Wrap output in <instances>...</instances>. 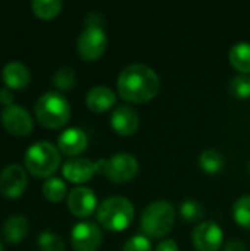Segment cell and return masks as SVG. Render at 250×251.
I'll return each instance as SVG.
<instances>
[{
  "label": "cell",
  "instance_id": "836d02e7",
  "mask_svg": "<svg viewBox=\"0 0 250 251\" xmlns=\"http://www.w3.org/2000/svg\"><path fill=\"white\" fill-rule=\"evenodd\" d=\"M248 171H249V174H250V162H249V166H248Z\"/></svg>",
  "mask_w": 250,
  "mask_h": 251
},
{
  "label": "cell",
  "instance_id": "5bb4252c",
  "mask_svg": "<svg viewBox=\"0 0 250 251\" xmlns=\"http://www.w3.org/2000/svg\"><path fill=\"white\" fill-rule=\"evenodd\" d=\"M96 172V162L83 157L69 159L62 166V175L74 184H81L91 179Z\"/></svg>",
  "mask_w": 250,
  "mask_h": 251
},
{
  "label": "cell",
  "instance_id": "f1b7e54d",
  "mask_svg": "<svg viewBox=\"0 0 250 251\" xmlns=\"http://www.w3.org/2000/svg\"><path fill=\"white\" fill-rule=\"evenodd\" d=\"M103 16L100 15V12H90L87 16H85V25L87 26H102L103 25Z\"/></svg>",
  "mask_w": 250,
  "mask_h": 251
},
{
  "label": "cell",
  "instance_id": "44dd1931",
  "mask_svg": "<svg viewBox=\"0 0 250 251\" xmlns=\"http://www.w3.org/2000/svg\"><path fill=\"white\" fill-rule=\"evenodd\" d=\"M41 193H43V196H44V199L47 201H50V203H59L66 196V184L60 178L50 176L43 184Z\"/></svg>",
  "mask_w": 250,
  "mask_h": 251
},
{
  "label": "cell",
  "instance_id": "7402d4cb",
  "mask_svg": "<svg viewBox=\"0 0 250 251\" xmlns=\"http://www.w3.org/2000/svg\"><path fill=\"white\" fill-rule=\"evenodd\" d=\"M63 3L60 0H34L31 1V9L35 16L41 19H52L60 13Z\"/></svg>",
  "mask_w": 250,
  "mask_h": 251
},
{
  "label": "cell",
  "instance_id": "83f0119b",
  "mask_svg": "<svg viewBox=\"0 0 250 251\" xmlns=\"http://www.w3.org/2000/svg\"><path fill=\"white\" fill-rule=\"evenodd\" d=\"M122 251H153L152 250V243L147 237L144 235H134L127 240L124 244Z\"/></svg>",
  "mask_w": 250,
  "mask_h": 251
},
{
  "label": "cell",
  "instance_id": "ac0fdd59",
  "mask_svg": "<svg viewBox=\"0 0 250 251\" xmlns=\"http://www.w3.org/2000/svg\"><path fill=\"white\" fill-rule=\"evenodd\" d=\"M29 231V224L25 216L13 215L9 219H6L3 225V237L10 244L21 243Z\"/></svg>",
  "mask_w": 250,
  "mask_h": 251
},
{
  "label": "cell",
  "instance_id": "5b68a950",
  "mask_svg": "<svg viewBox=\"0 0 250 251\" xmlns=\"http://www.w3.org/2000/svg\"><path fill=\"white\" fill-rule=\"evenodd\" d=\"M141 228L146 235L153 238H162L174 226L175 209L167 200H155L146 206L141 213Z\"/></svg>",
  "mask_w": 250,
  "mask_h": 251
},
{
  "label": "cell",
  "instance_id": "7a4b0ae2",
  "mask_svg": "<svg viewBox=\"0 0 250 251\" xmlns=\"http://www.w3.org/2000/svg\"><path fill=\"white\" fill-rule=\"evenodd\" d=\"M37 121L49 129H57L66 125L71 118V106L59 91H47L38 97L34 106Z\"/></svg>",
  "mask_w": 250,
  "mask_h": 251
},
{
  "label": "cell",
  "instance_id": "277c9868",
  "mask_svg": "<svg viewBox=\"0 0 250 251\" xmlns=\"http://www.w3.org/2000/svg\"><path fill=\"white\" fill-rule=\"evenodd\" d=\"M24 162L32 176L50 178L60 165V153L52 143L37 141L27 149Z\"/></svg>",
  "mask_w": 250,
  "mask_h": 251
},
{
  "label": "cell",
  "instance_id": "ffe728a7",
  "mask_svg": "<svg viewBox=\"0 0 250 251\" xmlns=\"http://www.w3.org/2000/svg\"><path fill=\"white\" fill-rule=\"evenodd\" d=\"M199 166L206 174H218L224 168V156L215 149L203 150L199 156Z\"/></svg>",
  "mask_w": 250,
  "mask_h": 251
},
{
  "label": "cell",
  "instance_id": "8992f818",
  "mask_svg": "<svg viewBox=\"0 0 250 251\" xmlns=\"http://www.w3.org/2000/svg\"><path fill=\"white\" fill-rule=\"evenodd\" d=\"M99 174L105 175L112 182H128L139 172V162L130 153H116L109 159H99L96 162Z\"/></svg>",
  "mask_w": 250,
  "mask_h": 251
},
{
  "label": "cell",
  "instance_id": "603a6c76",
  "mask_svg": "<svg viewBox=\"0 0 250 251\" xmlns=\"http://www.w3.org/2000/svg\"><path fill=\"white\" fill-rule=\"evenodd\" d=\"M180 215L186 222H199L205 215V207L196 199H187L180 204Z\"/></svg>",
  "mask_w": 250,
  "mask_h": 251
},
{
  "label": "cell",
  "instance_id": "d4e9b609",
  "mask_svg": "<svg viewBox=\"0 0 250 251\" xmlns=\"http://www.w3.org/2000/svg\"><path fill=\"white\" fill-rule=\"evenodd\" d=\"M233 215L240 226L250 229V194L242 196L236 200L233 206Z\"/></svg>",
  "mask_w": 250,
  "mask_h": 251
},
{
  "label": "cell",
  "instance_id": "4316f807",
  "mask_svg": "<svg viewBox=\"0 0 250 251\" xmlns=\"http://www.w3.org/2000/svg\"><path fill=\"white\" fill-rule=\"evenodd\" d=\"M40 251H65V243L63 240L50 231H44L38 235L37 240Z\"/></svg>",
  "mask_w": 250,
  "mask_h": 251
},
{
  "label": "cell",
  "instance_id": "ba28073f",
  "mask_svg": "<svg viewBox=\"0 0 250 251\" xmlns=\"http://www.w3.org/2000/svg\"><path fill=\"white\" fill-rule=\"evenodd\" d=\"M71 241L72 247L77 251H97L102 246L103 234L97 224L83 221L72 228Z\"/></svg>",
  "mask_w": 250,
  "mask_h": 251
},
{
  "label": "cell",
  "instance_id": "4dcf8cb0",
  "mask_svg": "<svg viewBox=\"0 0 250 251\" xmlns=\"http://www.w3.org/2000/svg\"><path fill=\"white\" fill-rule=\"evenodd\" d=\"M224 251H248L246 246L240 240H228L224 244Z\"/></svg>",
  "mask_w": 250,
  "mask_h": 251
},
{
  "label": "cell",
  "instance_id": "d6986e66",
  "mask_svg": "<svg viewBox=\"0 0 250 251\" xmlns=\"http://www.w3.org/2000/svg\"><path fill=\"white\" fill-rule=\"evenodd\" d=\"M230 62L242 74H250V43L239 41L230 49Z\"/></svg>",
  "mask_w": 250,
  "mask_h": 251
},
{
  "label": "cell",
  "instance_id": "52a82bcc",
  "mask_svg": "<svg viewBox=\"0 0 250 251\" xmlns=\"http://www.w3.org/2000/svg\"><path fill=\"white\" fill-rule=\"evenodd\" d=\"M77 47L83 59L96 60L108 47V35L102 26H85L78 37Z\"/></svg>",
  "mask_w": 250,
  "mask_h": 251
},
{
  "label": "cell",
  "instance_id": "4fadbf2b",
  "mask_svg": "<svg viewBox=\"0 0 250 251\" xmlns=\"http://www.w3.org/2000/svg\"><path fill=\"white\" fill-rule=\"evenodd\" d=\"M111 125L119 135H131L140 125V116L134 107L128 104H119L111 115Z\"/></svg>",
  "mask_w": 250,
  "mask_h": 251
},
{
  "label": "cell",
  "instance_id": "1f68e13d",
  "mask_svg": "<svg viewBox=\"0 0 250 251\" xmlns=\"http://www.w3.org/2000/svg\"><path fill=\"white\" fill-rule=\"evenodd\" d=\"M155 251H180L178 250V244L174 240H164L162 243H159L156 246Z\"/></svg>",
  "mask_w": 250,
  "mask_h": 251
},
{
  "label": "cell",
  "instance_id": "f546056e",
  "mask_svg": "<svg viewBox=\"0 0 250 251\" xmlns=\"http://www.w3.org/2000/svg\"><path fill=\"white\" fill-rule=\"evenodd\" d=\"M13 100H15V94H13V91H12L10 88L4 87V88L0 90V101H1L6 107L13 106Z\"/></svg>",
  "mask_w": 250,
  "mask_h": 251
},
{
  "label": "cell",
  "instance_id": "e0dca14e",
  "mask_svg": "<svg viewBox=\"0 0 250 251\" xmlns=\"http://www.w3.org/2000/svg\"><path fill=\"white\" fill-rule=\"evenodd\" d=\"M116 103V94L112 88L106 85H96L88 90L85 96V104L90 110L96 113L106 112Z\"/></svg>",
  "mask_w": 250,
  "mask_h": 251
},
{
  "label": "cell",
  "instance_id": "3957f363",
  "mask_svg": "<svg viewBox=\"0 0 250 251\" xmlns=\"http://www.w3.org/2000/svg\"><path fill=\"white\" fill-rule=\"evenodd\" d=\"M97 222L108 231H124L134 219L133 203L122 196L105 199L96 210Z\"/></svg>",
  "mask_w": 250,
  "mask_h": 251
},
{
  "label": "cell",
  "instance_id": "484cf974",
  "mask_svg": "<svg viewBox=\"0 0 250 251\" xmlns=\"http://www.w3.org/2000/svg\"><path fill=\"white\" fill-rule=\"evenodd\" d=\"M228 90L231 96L237 99L250 97V76L248 74H240V75L233 76L228 84Z\"/></svg>",
  "mask_w": 250,
  "mask_h": 251
},
{
  "label": "cell",
  "instance_id": "d6a6232c",
  "mask_svg": "<svg viewBox=\"0 0 250 251\" xmlns=\"http://www.w3.org/2000/svg\"><path fill=\"white\" fill-rule=\"evenodd\" d=\"M0 251H3V246H1V243H0Z\"/></svg>",
  "mask_w": 250,
  "mask_h": 251
},
{
  "label": "cell",
  "instance_id": "2e32d148",
  "mask_svg": "<svg viewBox=\"0 0 250 251\" xmlns=\"http://www.w3.org/2000/svg\"><path fill=\"white\" fill-rule=\"evenodd\" d=\"M3 82L10 90H22L29 85L31 82V72L29 69L21 62H10L4 65L1 71Z\"/></svg>",
  "mask_w": 250,
  "mask_h": 251
},
{
  "label": "cell",
  "instance_id": "30bf717a",
  "mask_svg": "<svg viewBox=\"0 0 250 251\" xmlns=\"http://www.w3.org/2000/svg\"><path fill=\"white\" fill-rule=\"evenodd\" d=\"M1 124L4 129L16 137H25L32 131L34 122L28 110H25L22 106L13 104L9 107H4L1 113Z\"/></svg>",
  "mask_w": 250,
  "mask_h": 251
},
{
  "label": "cell",
  "instance_id": "cb8c5ba5",
  "mask_svg": "<svg viewBox=\"0 0 250 251\" xmlns=\"http://www.w3.org/2000/svg\"><path fill=\"white\" fill-rule=\"evenodd\" d=\"M53 85L59 90V91H68L75 85L77 81V74L72 68L69 66H63L59 68L55 74H53Z\"/></svg>",
  "mask_w": 250,
  "mask_h": 251
},
{
  "label": "cell",
  "instance_id": "6da1fadb",
  "mask_svg": "<svg viewBox=\"0 0 250 251\" xmlns=\"http://www.w3.org/2000/svg\"><path fill=\"white\" fill-rule=\"evenodd\" d=\"M116 85L119 96L124 100L131 103H146L158 94L161 79L158 72L149 65L131 63L119 72Z\"/></svg>",
  "mask_w": 250,
  "mask_h": 251
},
{
  "label": "cell",
  "instance_id": "9a60e30c",
  "mask_svg": "<svg viewBox=\"0 0 250 251\" xmlns=\"http://www.w3.org/2000/svg\"><path fill=\"white\" fill-rule=\"evenodd\" d=\"M88 144L87 134L77 126L66 128L57 138V147L63 154L68 156H77L85 150Z\"/></svg>",
  "mask_w": 250,
  "mask_h": 251
},
{
  "label": "cell",
  "instance_id": "9c48e42d",
  "mask_svg": "<svg viewBox=\"0 0 250 251\" xmlns=\"http://www.w3.org/2000/svg\"><path fill=\"white\" fill-rule=\"evenodd\" d=\"M28 185L25 169L16 163L6 166L0 174V193L7 199H18Z\"/></svg>",
  "mask_w": 250,
  "mask_h": 251
},
{
  "label": "cell",
  "instance_id": "7c38bea8",
  "mask_svg": "<svg viewBox=\"0 0 250 251\" xmlns=\"http://www.w3.org/2000/svg\"><path fill=\"white\" fill-rule=\"evenodd\" d=\"M97 207V197L88 187L78 185L68 194V209L77 218H87L93 215Z\"/></svg>",
  "mask_w": 250,
  "mask_h": 251
},
{
  "label": "cell",
  "instance_id": "8fae6325",
  "mask_svg": "<svg viewBox=\"0 0 250 251\" xmlns=\"http://www.w3.org/2000/svg\"><path fill=\"white\" fill-rule=\"evenodd\" d=\"M192 241L199 251H217L222 246L224 234L218 224L202 222L193 229Z\"/></svg>",
  "mask_w": 250,
  "mask_h": 251
}]
</instances>
